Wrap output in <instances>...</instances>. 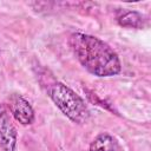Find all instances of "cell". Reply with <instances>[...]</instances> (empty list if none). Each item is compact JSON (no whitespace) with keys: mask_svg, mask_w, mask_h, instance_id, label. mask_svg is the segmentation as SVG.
I'll use <instances>...</instances> for the list:
<instances>
[{"mask_svg":"<svg viewBox=\"0 0 151 151\" xmlns=\"http://www.w3.org/2000/svg\"><path fill=\"white\" fill-rule=\"evenodd\" d=\"M68 45L85 70L97 77H112L122 71L118 54L105 41L85 33H72Z\"/></svg>","mask_w":151,"mask_h":151,"instance_id":"obj_1","label":"cell"},{"mask_svg":"<svg viewBox=\"0 0 151 151\" xmlns=\"http://www.w3.org/2000/svg\"><path fill=\"white\" fill-rule=\"evenodd\" d=\"M47 93L57 107L73 123L84 124L88 120L90 111L85 101L67 85L55 81L48 86Z\"/></svg>","mask_w":151,"mask_h":151,"instance_id":"obj_2","label":"cell"},{"mask_svg":"<svg viewBox=\"0 0 151 151\" xmlns=\"http://www.w3.org/2000/svg\"><path fill=\"white\" fill-rule=\"evenodd\" d=\"M8 109L14 119L21 125H31L34 122V110L21 94L12 93L8 97Z\"/></svg>","mask_w":151,"mask_h":151,"instance_id":"obj_3","label":"cell"},{"mask_svg":"<svg viewBox=\"0 0 151 151\" xmlns=\"http://www.w3.org/2000/svg\"><path fill=\"white\" fill-rule=\"evenodd\" d=\"M17 130L5 105L0 104V147L2 151H15Z\"/></svg>","mask_w":151,"mask_h":151,"instance_id":"obj_4","label":"cell"},{"mask_svg":"<svg viewBox=\"0 0 151 151\" xmlns=\"http://www.w3.org/2000/svg\"><path fill=\"white\" fill-rule=\"evenodd\" d=\"M117 21L120 26L127 27V28H143L146 24L145 17L137 12V11H130V9H120L118 11L117 15Z\"/></svg>","mask_w":151,"mask_h":151,"instance_id":"obj_5","label":"cell"},{"mask_svg":"<svg viewBox=\"0 0 151 151\" xmlns=\"http://www.w3.org/2000/svg\"><path fill=\"white\" fill-rule=\"evenodd\" d=\"M90 151H123L117 139L109 133L98 134L90 145Z\"/></svg>","mask_w":151,"mask_h":151,"instance_id":"obj_6","label":"cell"}]
</instances>
